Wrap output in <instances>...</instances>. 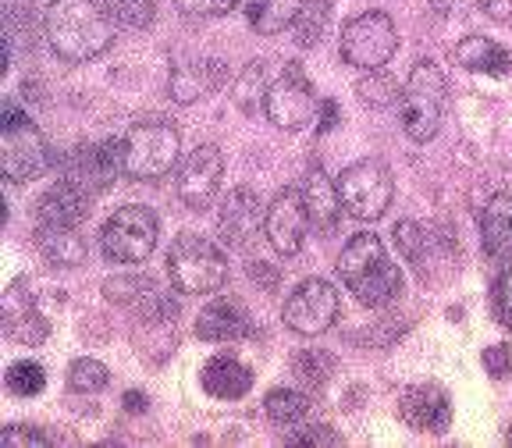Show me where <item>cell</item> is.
<instances>
[{
  "mask_svg": "<svg viewBox=\"0 0 512 448\" xmlns=\"http://www.w3.org/2000/svg\"><path fill=\"white\" fill-rule=\"evenodd\" d=\"M43 32L61 61L86 64L114 43V11L104 0H54Z\"/></svg>",
  "mask_w": 512,
  "mask_h": 448,
  "instance_id": "1",
  "label": "cell"
},
{
  "mask_svg": "<svg viewBox=\"0 0 512 448\" xmlns=\"http://www.w3.org/2000/svg\"><path fill=\"white\" fill-rule=\"evenodd\" d=\"M338 274H342L352 296L360 299L363 306H374V310L399 299L402 292L399 267L388 260L384 242L374 232H360L345 242L342 256H338Z\"/></svg>",
  "mask_w": 512,
  "mask_h": 448,
  "instance_id": "2",
  "label": "cell"
},
{
  "mask_svg": "<svg viewBox=\"0 0 512 448\" xmlns=\"http://www.w3.org/2000/svg\"><path fill=\"white\" fill-rule=\"evenodd\" d=\"M0 168H4V178L15 185L36 182L50 168H57V153H50L43 132L11 100H4L0 107Z\"/></svg>",
  "mask_w": 512,
  "mask_h": 448,
  "instance_id": "3",
  "label": "cell"
},
{
  "mask_svg": "<svg viewBox=\"0 0 512 448\" xmlns=\"http://www.w3.org/2000/svg\"><path fill=\"white\" fill-rule=\"evenodd\" d=\"M178 153H182V136L164 118H143L121 136V168L136 182H157L171 175Z\"/></svg>",
  "mask_w": 512,
  "mask_h": 448,
  "instance_id": "4",
  "label": "cell"
},
{
  "mask_svg": "<svg viewBox=\"0 0 512 448\" xmlns=\"http://www.w3.org/2000/svg\"><path fill=\"white\" fill-rule=\"evenodd\" d=\"M171 285L185 296H210L228 281V260L210 239L196 232H182L168 249Z\"/></svg>",
  "mask_w": 512,
  "mask_h": 448,
  "instance_id": "5",
  "label": "cell"
},
{
  "mask_svg": "<svg viewBox=\"0 0 512 448\" xmlns=\"http://www.w3.org/2000/svg\"><path fill=\"white\" fill-rule=\"evenodd\" d=\"M441 104H445V75L438 72V64L416 61L399 104L402 132L413 143H431L441 128Z\"/></svg>",
  "mask_w": 512,
  "mask_h": 448,
  "instance_id": "6",
  "label": "cell"
},
{
  "mask_svg": "<svg viewBox=\"0 0 512 448\" xmlns=\"http://www.w3.org/2000/svg\"><path fill=\"white\" fill-rule=\"evenodd\" d=\"M338 192H342V207L349 217L377 221L388 214L395 200V178L381 160H356L338 175Z\"/></svg>",
  "mask_w": 512,
  "mask_h": 448,
  "instance_id": "7",
  "label": "cell"
},
{
  "mask_svg": "<svg viewBox=\"0 0 512 448\" xmlns=\"http://www.w3.org/2000/svg\"><path fill=\"white\" fill-rule=\"evenodd\" d=\"M157 214L150 207L128 203L118 207L100 228V249L114 264H143L157 246Z\"/></svg>",
  "mask_w": 512,
  "mask_h": 448,
  "instance_id": "8",
  "label": "cell"
},
{
  "mask_svg": "<svg viewBox=\"0 0 512 448\" xmlns=\"http://www.w3.org/2000/svg\"><path fill=\"white\" fill-rule=\"evenodd\" d=\"M342 61L352 64V68H384L392 61L395 50H399V32H395V22L384 11H367V15L352 18L342 29Z\"/></svg>",
  "mask_w": 512,
  "mask_h": 448,
  "instance_id": "9",
  "label": "cell"
},
{
  "mask_svg": "<svg viewBox=\"0 0 512 448\" xmlns=\"http://www.w3.org/2000/svg\"><path fill=\"white\" fill-rule=\"evenodd\" d=\"M57 168H61V178L86 189L89 196H100V192L111 189L114 178L125 175V168H121V139L72 146L64 157H57Z\"/></svg>",
  "mask_w": 512,
  "mask_h": 448,
  "instance_id": "10",
  "label": "cell"
},
{
  "mask_svg": "<svg viewBox=\"0 0 512 448\" xmlns=\"http://www.w3.org/2000/svg\"><path fill=\"white\" fill-rule=\"evenodd\" d=\"M267 118L274 128H285V132H296V128L310 125L317 118V96L306 79L303 64H285V72L278 75V82H271L267 89Z\"/></svg>",
  "mask_w": 512,
  "mask_h": 448,
  "instance_id": "11",
  "label": "cell"
},
{
  "mask_svg": "<svg viewBox=\"0 0 512 448\" xmlns=\"http://www.w3.org/2000/svg\"><path fill=\"white\" fill-rule=\"evenodd\" d=\"M285 324L296 335H324L338 317V288L324 278H306L285 299Z\"/></svg>",
  "mask_w": 512,
  "mask_h": 448,
  "instance_id": "12",
  "label": "cell"
},
{
  "mask_svg": "<svg viewBox=\"0 0 512 448\" xmlns=\"http://www.w3.org/2000/svg\"><path fill=\"white\" fill-rule=\"evenodd\" d=\"M310 210H306V196L299 189H281L271 203H267V221H264V235L274 246V253L281 256H296L306 242L310 232Z\"/></svg>",
  "mask_w": 512,
  "mask_h": 448,
  "instance_id": "13",
  "label": "cell"
},
{
  "mask_svg": "<svg viewBox=\"0 0 512 448\" xmlns=\"http://www.w3.org/2000/svg\"><path fill=\"white\" fill-rule=\"evenodd\" d=\"M221 175H224V157L221 146L203 143L189 153V160L182 164L178 175V200L189 210H207L221 192Z\"/></svg>",
  "mask_w": 512,
  "mask_h": 448,
  "instance_id": "14",
  "label": "cell"
},
{
  "mask_svg": "<svg viewBox=\"0 0 512 448\" xmlns=\"http://www.w3.org/2000/svg\"><path fill=\"white\" fill-rule=\"evenodd\" d=\"M267 210L260 203L253 189L239 185V189L228 192V200L221 203V214H217V232L232 249H246L256 239V232L264 228Z\"/></svg>",
  "mask_w": 512,
  "mask_h": 448,
  "instance_id": "15",
  "label": "cell"
},
{
  "mask_svg": "<svg viewBox=\"0 0 512 448\" xmlns=\"http://www.w3.org/2000/svg\"><path fill=\"white\" fill-rule=\"evenodd\" d=\"M399 416L413 431L424 434H445L452 424V402L448 392L438 384H413L399 399Z\"/></svg>",
  "mask_w": 512,
  "mask_h": 448,
  "instance_id": "16",
  "label": "cell"
},
{
  "mask_svg": "<svg viewBox=\"0 0 512 448\" xmlns=\"http://www.w3.org/2000/svg\"><path fill=\"white\" fill-rule=\"evenodd\" d=\"M480 246L495 267L512 264V196L509 192H498L484 203V214H480Z\"/></svg>",
  "mask_w": 512,
  "mask_h": 448,
  "instance_id": "17",
  "label": "cell"
},
{
  "mask_svg": "<svg viewBox=\"0 0 512 448\" xmlns=\"http://www.w3.org/2000/svg\"><path fill=\"white\" fill-rule=\"evenodd\" d=\"M93 196L68 178H57L40 200H36V224H79L89 217Z\"/></svg>",
  "mask_w": 512,
  "mask_h": 448,
  "instance_id": "18",
  "label": "cell"
},
{
  "mask_svg": "<svg viewBox=\"0 0 512 448\" xmlns=\"http://www.w3.org/2000/svg\"><path fill=\"white\" fill-rule=\"evenodd\" d=\"M196 335L203 342H235L249 335V313L239 299H214L207 310L196 317Z\"/></svg>",
  "mask_w": 512,
  "mask_h": 448,
  "instance_id": "19",
  "label": "cell"
},
{
  "mask_svg": "<svg viewBox=\"0 0 512 448\" xmlns=\"http://www.w3.org/2000/svg\"><path fill=\"white\" fill-rule=\"evenodd\" d=\"M203 392L214 395V399H242V395L253 388V370L246 363H239L235 356H210L200 370Z\"/></svg>",
  "mask_w": 512,
  "mask_h": 448,
  "instance_id": "20",
  "label": "cell"
},
{
  "mask_svg": "<svg viewBox=\"0 0 512 448\" xmlns=\"http://www.w3.org/2000/svg\"><path fill=\"white\" fill-rule=\"evenodd\" d=\"M36 246L54 267H79L89 256L79 224H36Z\"/></svg>",
  "mask_w": 512,
  "mask_h": 448,
  "instance_id": "21",
  "label": "cell"
},
{
  "mask_svg": "<svg viewBox=\"0 0 512 448\" xmlns=\"http://www.w3.org/2000/svg\"><path fill=\"white\" fill-rule=\"evenodd\" d=\"M221 79H224V68L217 61H178L171 68L168 96L175 104H192L203 93L221 86Z\"/></svg>",
  "mask_w": 512,
  "mask_h": 448,
  "instance_id": "22",
  "label": "cell"
},
{
  "mask_svg": "<svg viewBox=\"0 0 512 448\" xmlns=\"http://www.w3.org/2000/svg\"><path fill=\"white\" fill-rule=\"evenodd\" d=\"M306 210H310V221L320 235H331L338 228V217H342V192H338V182H331L320 168H313L306 175Z\"/></svg>",
  "mask_w": 512,
  "mask_h": 448,
  "instance_id": "23",
  "label": "cell"
},
{
  "mask_svg": "<svg viewBox=\"0 0 512 448\" xmlns=\"http://www.w3.org/2000/svg\"><path fill=\"white\" fill-rule=\"evenodd\" d=\"M456 61L463 64L466 72H477V75H505L512 68L509 50L498 47L488 36H466V40H459Z\"/></svg>",
  "mask_w": 512,
  "mask_h": 448,
  "instance_id": "24",
  "label": "cell"
},
{
  "mask_svg": "<svg viewBox=\"0 0 512 448\" xmlns=\"http://www.w3.org/2000/svg\"><path fill=\"white\" fill-rule=\"evenodd\" d=\"M4 331H8L15 342L22 345H40L47 338V320L36 313V306L29 299H22L18 285L8 292V303H4Z\"/></svg>",
  "mask_w": 512,
  "mask_h": 448,
  "instance_id": "25",
  "label": "cell"
},
{
  "mask_svg": "<svg viewBox=\"0 0 512 448\" xmlns=\"http://www.w3.org/2000/svg\"><path fill=\"white\" fill-rule=\"evenodd\" d=\"M299 8H303V0H249V25L260 36H274L296 22Z\"/></svg>",
  "mask_w": 512,
  "mask_h": 448,
  "instance_id": "26",
  "label": "cell"
},
{
  "mask_svg": "<svg viewBox=\"0 0 512 448\" xmlns=\"http://www.w3.org/2000/svg\"><path fill=\"white\" fill-rule=\"evenodd\" d=\"M267 64L264 61H249L242 68V75L235 79L232 89V104L239 107L242 114H256L267 104Z\"/></svg>",
  "mask_w": 512,
  "mask_h": 448,
  "instance_id": "27",
  "label": "cell"
},
{
  "mask_svg": "<svg viewBox=\"0 0 512 448\" xmlns=\"http://www.w3.org/2000/svg\"><path fill=\"white\" fill-rule=\"evenodd\" d=\"M331 22V0H303L296 22H292V32H296L299 47H317L324 40Z\"/></svg>",
  "mask_w": 512,
  "mask_h": 448,
  "instance_id": "28",
  "label": "cell"
},
{
  "mask_svg": "<svg viewBox=\"0 0 512 448\" xmlns=\"http://www.w3.org/2000/svg\"><path fill=\"white\" fill-rule=\"evenodd\" d=\"M402 93H406V89H399V82H395L392 75H384L381 68H374V72L363 75V79L356 82V96H360L367 107H377V111H384V107H399Z\"/></svg>",
  "mask_w": 512,
  "mask_h": 448,
  "instance_id": "29",
  "label": "cell"
},
{
  "mask_svg": "<svg viewBox=\"0 0 512 448\" xmlns=\"http://www.w3.org/2000/svg\"><path fill=\"white\" fill-rule=\"evenodd\" d=\"M264 409H267V416H271L274 424L292 427V424H299L306 413H310V395L296 392V388H274V392H267Z\"/></svg>",
  "mask_w": 512,
  "mask_h": 448,
  "instance_id": "30",
  "label": "cell"
},
{
  "mask_svg": "<svg viewBox=\"0 0 512 448\" xmlns=\"http://www.w3.org/2000/svg\"><path fill=\"white\" fill-rule=\"evenodd\" d=\"M153 278L146 274H121V278H107L104 281V296L118 306H143V299L153 292Z\"/></svg>",
  "mask_w": 512,
  "mask_h": 448,
  "instance_id": "31",
  "label": "cell"
},
{
  "mask_svg": "<svg viewBox=\"0 0 512 448\" xmlns=\"http://www.w3.org/2000/svg\"><path fill=\"white\" fill-rule=\"evenodd\" d=\"M4 384H8V392L18 395V399H32V395H40L47 388V370L32 360H18L8 367Z\"/></svg>",
  "mask_w": 512,
  "mask_h": 448,
  "instance_id": "32",
  "label": "cell"
},
{
  "mask_svg": "<svg viewBox=\"0 0 512 448\" xmlns=\"http://www.w3.org/2000/svg\"><path fill=\"white\" fill-rule=\"evenodd\" d=\"M331 370H335V360L320 349H303L292 356V374H296L303 384H310V388H324Z\"/></svg>",
  "mask_w": 512,
  "mask_h": 448,
  "instance_id": "33",
  "label": "cell"
},
{
  "mask_svg": "<svg viewBox=\"0 0 512 448\" xmlns=\"http://www.w3.org/2000/svg\"><path fill=\"white\" fill-rule=\"evenodd\" d=\"M68 384H72V392H82V395H96L104 392L107 384H111V374L100 360H75L68 367Z\"/></svg>",
  "mask_w": 512,
  "mask_h": 448,
  "instance_id": "34",
  "label": "cell"
},
{
  "mask_svg": "<svg viewBox=\"0 0 512 448\" xmlns=\"http://www.w3.org/2000/svg\"><path fill=\"white\" fill-rule=\"evenodd\" d=\"M395 246H399L402 260H409L413 267H424V253H427V232L416 221H399L392 228Z\"/></svg>",
  "mask_w": 512,
  "mask_h": 448,
  "instance_id": "35",
  "label": "cell"
},
{
  "mask_svg": "<svg viewBox=\"0 0 512 448\" xmlns=\"http://www.w3.org/2000/svg\"><path fill=\"white\" fill-rule=\"evenodd\" d=\"M114 15L132 29H150L157 18V0H114Z\"/></svg>",
  "mask_w": 512,
  "mask_h": 448,
  "instance_id": "36",
  "label": "cell"
},
{
  "mask_svg": "<svg viewBox=\"0 0 512 448\" xmlns=\"http://www.w3.org/2000/svg\"><path fill=\"white\" fill-rule=\"evenodd\" d=\"M491 310H495L498 324L512 331V267H505L495 278V288H491Z\"/></svg>",
  "mask_w": 512,
  "mask_h": 448,
  "instance_id": "37",
  "label": "cell"
},
{
  "mask_svg": "<svg viewBox=\"0 0 512 448\" xmlns=\"http://www.w3.org/2000/svg\"><path fill=\"white\" fill-rule=\"evenodd\" d=\"M235 4L239 0H175V8L185 11V15H196V18H221V15H232Z\"/></svg>",
  "mask_w": 512,
  "mask_h": 448,
  "instance_id": "38",
  "label": "cell"
},
{
  "mask_svg": "<svg viewBox=\"0 0 512 448\" xmlns=\"http://www.w3.org/2000/svg\"><path fill=\"white\" fill-rule=\"evenodd\" d=\"M139 310L146 313V320H175L178 317V299H171L168 292L153 288L150 296L143 299V306H139Z\"/></svg>",
  "mask_w": 512,
  "mask_h": 448,
  "instance_id": "39",
  "label": "cell"
},
{
  "mask_svg": "<svg viewBox=\"0 0 512 448\" xmlns=\"http://www.w3.org/2000/svg\"><path fill=\"white\" fill-rule=\"evenodd\" d=\"M0 445L4 448H47L50 438L36 431V427H8V431L0 434Z\"/></svg>",
  "mask_w": 512,
  "mask_h": 448,
  "instance_id": "40",
  "label": "cell"
},
{
  "mask_svg": "<svg viewBox=\"0 0 512 448\" xmlns=\"http://www.w3.org/2000/svg\"><path fill=\"white\" fill-rule=\"evenodd\" d=\"M480 360H484V370H488L495 381H502V377L512 374V349L509 345H488Z\"/></svg>",
  "mask_w": 512,
  "mask_h": 448,
  "instance_id": "41",
  "label": "cell"
},
{
  "mask_svg": "<svg viewBox=\"0 0 512 448\" xmlns=\"http://www.w3.org/2000/svg\"><path fill=\"white\" fill-rule=\"evenodd\" d=\"M288 445H342V434L328 424H317V427H303L299 434H292Z\"/></svg>",
  "mask_w": 512,
  "mask_h": 448,
  "instance_id": "42",
  "label": "cell"
},
{
  "mask_svg": "<svg viewBox=\"0 0 512 448\" xmlns=\"http://www.w3.org/2000/svg\"><path fill=\"white\" fill-rule=\"evenodd\" d=\"M477 8L495 22H509L512 18V0H477Z\"/></svg>",
  "mask_w": 512,
  "mask_h": 448,
  "instance_id": "43",
  "label": "cell"
},
{
  "mask_svg": "<svg viewBox=\"0 0 512 448\" xmlns=\"http://www.w3.org/2000/svg\"><path fill=\"white\" fill-rule=\"evenodd\" d=\"M335 125H338V104H335V100H324V104H320V125H317V132H331Z\"/></svg>",
  "mask_w": 512,
  "mask_h": 448,
  "instance_id": "44",
  "label": "cell"
},
{
  "mask_svg": "<svg viewBox=\"0 0 512 448\" xmlns=\"http://www.w3.org/2000/svg\"><path fill=\"white\" fill-rule=\"evenodd\" d=\"M125 409H128V413H143V409H146V395L125 392Z\"/></svg>",
  "mask_w": 512,
  "mask_h": 448,
  "instance_id": "45",
  "label": "cell"
},
{
  "mask_svg": "<svg viewBox=\"0 0 512 448\" xmlns=\"http://www.w3.org/2000/svg\"><path fill=\"white\" fill-rule=\"evenodd\" d=\"M505 438H509V445H512V424H509V434H505Z\"/></svg>",
  "mask_w": 512,
  "mask_h": 448,
  "instance_id": "46",
  "label": "cell"
}]
</instances>
